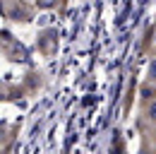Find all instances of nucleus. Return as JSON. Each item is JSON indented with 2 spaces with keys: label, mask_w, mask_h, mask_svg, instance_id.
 Masks as SVG:
<instances>
[{
  "label": "nucleus",
  "mask_w": 156,
  "mask_h": 154,
  "mask_svg": "<svg viewBox=\"0 0 156 154\" xmlns=\"http://www.w3.org/2000/svg\"><path fill=\"white\" fill-rule=\"evenodd\" d=\"M149 118H151V120H156V101L151 104V108H149Z\"/></svg>",
  "instance_id": "obj_1"
},
{
  "label": "nucleus",
  "mask_w": 156,
  "mask_h": 154,
  "mask_svg": "<svg viewBox=\"0 0 156 154\" xmlns=\"http://www.w3.org/2000/svg\"><path fill=\"white\" fill-rule=\"evenodd\" d=\"M149 75H151V77H154V79H156V60H154V63H151V68H149Z\"/></svg>",
  "instance_id": "obj_2"
}]
</instances>
